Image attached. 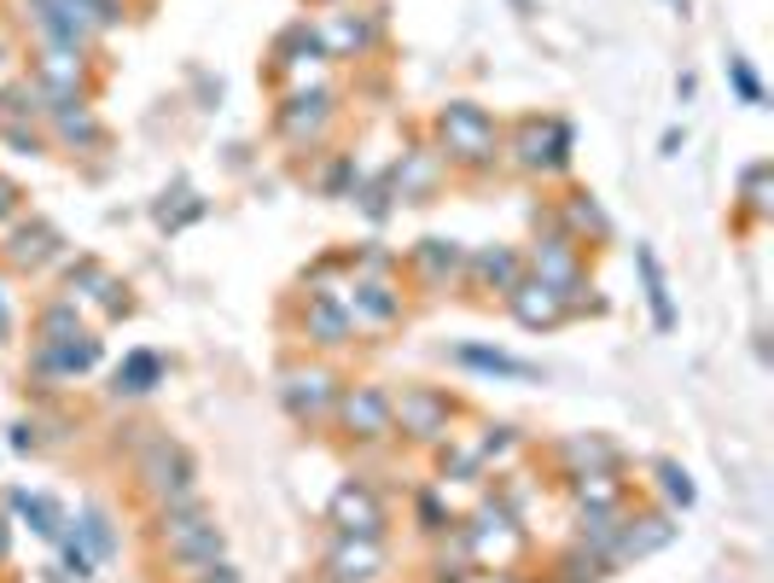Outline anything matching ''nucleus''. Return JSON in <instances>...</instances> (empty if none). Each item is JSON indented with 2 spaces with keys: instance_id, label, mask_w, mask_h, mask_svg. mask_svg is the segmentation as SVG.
<instances>
[{
  "instance_id": "1",
  "label": "nucleus",
  "mask_w": 774,
  "mask_h": 583,
  "mask_svg": "<svg viewBox=\"0 0 774 583\" xmlns=\"http://www.w3.org/2000/svg\"><path fill=\"white\" fill-rule=\"evenodd\" d=\"M437 135H443V158H454V164H472V169L496 164L501 129L483 106H472V99H454V106L437 117Z\"/></svg>"
},
{
  "instance_id": "2",
  "label": "nucleus",
  "mask_w": 774,
  "mask_h": 583,
  "mask_svg": "<svg viewBox=\"0 0 774 583\" xmlns=\"http://www.w3.org/2000/svg\"><path fill=\"white\" fill-rule=\"evenodd\" d=\"M158 537H164V548L175 554V561L193 566V572H204V566L222 561V531H216V519L204 514L198 502H180V508H169L164 525H158Z\"/></svg>"
},
{
  "instance_id": "3",
  "label": "nucleus",
  "mask_w": 774,
  "mask_h": 583,
  "mask_svg": "<svg viewBox=\"0 0 774 583\" xmlns=\"http://www.w3.org/2000/svg\"><path fill=\"white\" fill-rule=\"evenodd\" d=\"M140 478L151 496H164L169 508H180V502H193V455L180 444H151L140 455Z\"/></svg>"
},
{
  "instance_id": "4",
  "label": "nucleus",
  "mask_w": 774,
  "mask_h": 583,
  "mask_svg": "<svg viewBox=\"0 0 774 583\" xmlns=\"http://www.w3.org/2000/svg\"><path fill=\"white\" fill-rule=\"evenodd\" d=\"M391 420L402 426L408 438L431 444V438H443V433H449V420H454V402H449L443 391H425V386H414V391H402V402H391Z\"/></svg>"
},
{
  "instance_id": "5",
  "label": "nucleus",
  "mask_w": 774,
  "mask_h": 583,
  "mask_svg": "<svg viewBox=\"0 0 774 583\" xmlns=\"http://www.w3.org/2000/svg\"><path fill=\"white\" fill-rule=\"evenodd\" d=\"M326 519L339 525V537H373V543L384 537V502L368 485H339Z\"/></svg>"
},
{
  "instance_id": "6",
  "label": "nucleus",
  "mask_w": 774,
  "mask_h": 583,
  "mask_svg": "<svg viewBox=\"0 0 774 583\" xmlns=\"http://www.w3.org/2000/svg\"><path fill=\"white\" fill-rule=\"evenodd\" d=\"M339 420L350 426V438L361 444H379V438H391L396 433V420H391V397L373 391V386H355L339 397Z\"/></svg>"
},
{
  "instance_id": "7",
  "label": "nucleus",
  "mask_w": 774,
  "mask_h": 583,
  "mask_svg": "<svg viewBox=\"0 0 774 583\" xmlns=\"http://www.w3.org/2000/svg\"><path fill=\"white\" fill-rule=\"evenodd\" d=\"M565 152H571V129H565L559 117H548V123L525 117L519 123V164L525 169H559Z\"/></svg>"
},
{
  "instance_id": "8",
  "label": "nucleus",
  "mask_w": 774,
  "mask_h": 583,
  "mask_svg": "<svg viewBox=\"0 0 774 583\" xmlns=\"http://www.w3.org/2000/svg\"><path fill=\"white\" fill-rule=\"evenodd\" d=\"M280 397H286V409L297 420H315L332 409V373L326 368H286V386H280Z\"/></svg>"
},
{
  "instance_id": "9",
  "label": "nucleus",
  "mask_w": 774,
  "mask_h": 583,
  "mask_svg": "<svg viewBox=\"0 0 774 583\" xmlns=\"http://www.w3.org/2000/svg\"><path fill=\"white\" fill-rule=\"evenodd\" d=\"M507 303H512V315H519L530 333H541V327H559L565 315H571V303H565L553 286H541V281H519L507 292Z\"/></svg>"
},
{
  "instance_id": "10",
  "label": "nucleus",
  "mask_w": 774,
  "mask_h": 583,
  "mask_svg": "<svg viewBox=\"0 0 774 583\" xmlns=\"http://www.w3.org/2000/svg\"><path fill=\"white\" fill-rule=\"evenodd\" d=\"M326 566H332V577H339V583H373L384 572V548L373 537H344L339 548H332Z\"/></svg>"
},
{
  "instance_id": "11",
  "label": "nucleus",
  "mask_w": 774,
  "mask_h": 583,
  "mask_svg": "<svg viewBox=\"0 0 774 583\" xmlns=\"http://www.w3.org/2000/svg\"><path fill=\"white\" fill-rule=\"evenodd\" d=\"M326 117H332V94H292L286 99V111H280V129H286L292 140H308V135H321L326 129Z\"/></svg>"
},
{
  "instance_id": "12",
  "label": "nucleus",
  "mask_w": 774,
  "mask_h": 583,
  "mask_svg": "<svg viewBox=\"0 0 774 583\" xmlns=\"http://www.w3.org/2000/svg\"><path fill=\"white\" fill-rule=\"evenodd\" d=\"M41 88L59 99V106H76V88H82V65H76L70 47H47L41 54Z\"/></svg>"
},
{
  "instance_id": "13",
  "label": "nucleus",
  "mask_w": 774,
  "mask_h": 583,
  "mask_svg": "<svg viewBox=\"0 0 774 583\" xmlns=\"http://www.w3.org/2000/svg\"><path fill=\"white\" fill-rule=\"evenodd\" d=\"M355 333V315L339 298H308V339L315 344H344Z\"/></svg>"
},
{
  "instance_id": "14",
  "label": "nucleus",
  "mask_w": 774,
  "mask_h": 583,
  "mask_svg": "<svg viewBox=\"0 0 774 583\" xmlns=\"http://www.w3.org/2000/svg\"><path fill=\"white\" fill-rule=\"evenodd\" d=\"M571 240H548L536 251V269H541V286H553L559 298H571L577 292V263H571Z\"/></svg>"
},
{
  "instance_id": "15",
  "label": "nucleus",
  "mask_w": 774,
  "mask_h": 583,
  "mask_svg": "<svg viewBox=\"0 0 774 583\" xmlns=\"http://www.w3.org/2000/svg\"><path fill=\"white\" fill-rule=\"evenodd\" d=\"M472 269H478V281H483V286H496L501 298H507L512 286H519V281H525V263L512 258L507 245H496V251H483V258H478Z\"/></svg>"
},
{
  "instance_id": "16",
  "label": "nucleus",
  "mask_w": 774,
  "mask_h": 583,
  "mask_svg": "<svg viewBox=\"0 0 774 583\" xmlns=\"http://www.w3.org/2000/svg\"><path fill=\"white\" fill-rule=\"evenodd\" d=\"M454 362L460 368H478V373H496V379H536L530 362H512V357H501V350H478V344H460Z\"/></svg>"
},
{
  "instance_id": "17",
  "label": "nucleus",
  "mask_w": 774,
  "mask_h": 583,
  "mask_svg": "<svg viewBox=\"0 0 774 583\" xmlns=\"http://www.w3.org/2000/svg\"><path fill=\"white\" fill-rule=\"evenodd\" d=\"M368 315V321H396L402 315V298L391 292V286H379V281H361L355 286V303H350V315Z\"/></svg>"
},
{
  "instance_id": "18",
  "label": "nucleus",
  "mask_w": 774,
  "mask_h": 583,
  "mask_svg": "<svg viewBox=\"0 0 774 583\" xmlns=\"http://www.w3.org/2000/svg\"><path fill=\"white\" fill-rule=\"evenodd\" d=\"M53 245H59V234H53V227L30 222V227H18V240L7 245V258H12L18 269H30V263H41V258H47V251H53Z\"/></svg>"
},
{
  "instance_id": "19",
  "label": "nucleus",
  "mask_w": 774,
  "mask_h": 583,
  "mask_svg": "<svg viewBox=\"0 0 774 583\" xmlns=\"http://www.w3.org/2000/svg\"><path fill=\"white\" fill-rule=\"evenodd\" d=\"M158 373H164V362L151 357V350H135L123 368H117V391H128V397H140V391H151L158 386Z\"/></svg>"
},
{
  "instance_id": "20",
  "label": "nucleus",
  "mask_w": 774,
  "mask_h": 583,
  "mask_svg": "<svg viewBox=\"0 0 774 583\" xmlns=\"http://www.w3.org/2000/svg\"><path fill=\"white\" fill-rule=\"evenodd\" d=\"M669 537H676V525H669L664 514H653V519H640V531H624V537H617V554H653Z\"/></svg>"
},
{
  "instance_id": "21",
  "label": "nucleus",
  "mask_w": 774,
  "mask_h": 583,
  "mask_svg": "<svg viewBox=\"0 0 774 583\" xmlns=\"http://www.w3.org/2000/svg\"><path fill=\"white\" fill-rule=\"evenodd\" d=\"M414 263L431 274V281H443V274H454L467 258H460V245H454V240H420V245H414Z\"/></svg>"
},
{
  "instance_id": "22",
  "label": "nucleus",
  "mask_w": 774,
  "mask_h": 583,
  "mask_svg": "<svg viewBox=\"0 0 774 583\" xmlns=\"http://www.w3.org/2000/svg\"><path fill=\"white\" fill-rule=\"evenodd\" d=\"M635 263H640V274H647V298H653V321H658V333H669V327H676V310H669V292H664L658 258H653V251H635Z\"/></svg>"
},
{
  "instance_id": "23",
  "label": "nucleus",
  "mask_w": 774,
  "mask_h": 583,
  "mask_svg": "<svg viewBox=\"0 0 774 583\" xmlns=\"http://www.w3.org/2000/svg\"><path fill=\"white\" fill-rule=\"evenodd\" d=\"M12 514L30 519V531H41V537H59V508L47 496H30V490H12Z\"/></svg>"
},
{
  "instance_id": "24",
  "label": "nucleus",
  "mask_w": 774,
  "mask_h": 583,
  "mask_svg": "<svg viewBox=\"0 0 774 583\" xmlns=\"http://www.w3.org/2000/svg\"><path fill=\"white\" fill-rule=\"evenodd\" d=\"M53 123L70 146H99V123L88 117V106H53Z\"/></svg>"
},
{
  "instance_id": "25",
  "label": "nucleus",
  "mask_w": 774,
  "mask_h": 583,
  "mask_svg": "<svg viewBox=\"0 0 774 583\" xmlns=\"http://www.w3.org/2000/svg\"><path fill=\"white\" fill-rule=\"evenodd\" d=\"M65 339H82L76 333V303H53L41 315V344H65Z\"/></svg>"
},
{
  "instance_id": "26",
  "label": "nucleus",
  "mask_w": 774,
  "mask_h": 583,
  "mask_svg": "<svg viewBox=\"0 0 774 583\" xmlns=\"http://www.w3.org/2000/svg\"><path fill=\"white\" fill-rule=\"evenodd\" d=\"M745 211H752V216H768V164H752V169H745Z\"/></svg>"
},
{
  "instance_id": "27",
  "label": "nucleus",
  "mask_w": 774,
  "mask_h": 583,
  "mask_svg": "<svg viewBox=\"0 0 774 583\" xmlns=\"http://www.w3.org/2000/svg\"><path fill=\"white\" fill-rule=\"evenodd\" d=\"M658 478H664L669 502H682V508H693V485H687V473H682L676 461H664V467H658Z\"/></svg>"
},
{
  "instance_id": "28",
  "label": "nucleus",
  "mask_w": 774,
  "mask_h": 583,
  "mask_svg": "<svg viewBox=\"0 0 774 583\" xmlns=\"http://www.w3.org/2000/svg\"><path fill=\"white\" fill-rule=\"evenodd\" d=\"M728 76H734V88H739L745 106H763V88H757V76L745 70V59H728Z\"/></svg>"
},
{
  "instance_id": "29",
  "label": "nucleus",
  "mask_w": 774,
  "mask_h": 583,
  "mask_svg": "<svg viewBox=\"0 0 774 583\" xmlns=\"http://www.w3.org/2000/svg\"><path fill=\"white\" fill-rule=\"evenodd\" d=\"M571 227H577V234H606V216H600L595 205H588L582 193H577V205H571Z\"/></svg>"
},
{
  "instance_id": "30",
  "label": "nucleus",
  "mask_w": 774,
  "mask_h": 583,
  "mask_svg": "<svg viewBox=\"0 0 774 583\" xmlns=\"http://www.w3.org/2000/svg\"><path fill=\"white\" fill-rule=\"evenodd\" d=\"M82 537L94 543V554H111V531H106V514H88V519H82Z\"/></svg>"
},
{
  "instance_id": "31",
  "label": "nucleus",
  "mask_w": 774,
  "mask_h": 583,
  "mask_svg": "<svg viewBox=\"0 0 774 583\" xmlns=\"http://www.w3.org/2000/svg\"><path fill=\"white\" fill-rule=\"evenodd\" d=\"M23 211V193H18V182H7V175H0V222H12Z\"/></svg>"
},
{
  "instance_id": "32",
  "label": "nucleus",
  "mask_w": 774,
  "mask_h": 583,
  "mask_svg": "<svg viewBox=\"0 0 774 583\" xmlns=\"http://www.w3.org/2000/svg\"><path fill=\"white\" fill-rule=\"evenodd\" d=\"M65 561H70V572H76V577H88V572H94V554H88L82 543H76V537L65 543Z\"/></svg>"
},
{
  "instance_id": "33",
  "label": "nucleus",
  "mask_w": 774,
  "mask_h": 583,
  "mask_svg": "<svg viewBox=\"0 0 774 583\" xmlns=\"http://www.w3.org/2000/svg\"><path fill=\"white\" fill-rule=\"evenodd\" d=\"M204 583H239L234 566H204Z\"/></svg>"
},
{
  "instance_id": "34",
  "label": "nucleus",
  "mask_w": 774,
  "mask_h": 583,
  "mask_svg": "<svg viewBox=\"0 0 774 583\" xmlns=\"http://www.w3.org/2000/svg\"><path fill=\"white\" fill-rule=\"evenodd\" d=\"M0 554H7V519H0Z\"/></svg>"
},
{
  "instance_id": "35",
  "label": "nucleus",
  "mask_w": 774,
  "mask_h": 583,
  "mask_svg": "<svg viewBox=\"0 0 774 583\" xmlns=\"http://www.w3.org/2000/svg\"><path fill=\"white\" fill-rule=\"evenodd\" d=\"M0 327H7V321H0Z\"/></svg>"
}]
</instances>
